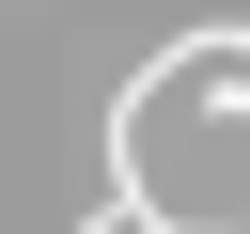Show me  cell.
I'll return each mask as SVG.
<instances>
[{"label": "cell", "instance_id": "1", "mask_svg": "<svg viewBox=\"0 0 250 234\" xmlns=\"http://www.w3.org/2000/svg\"><path fill=\"white\" fill-rule=\"evenodd\" d=\"M203 109H219V125H250V62H219V94H203Z\"/></svg>", "mask_w": 250, "mask_h": 234}]
</instances>
